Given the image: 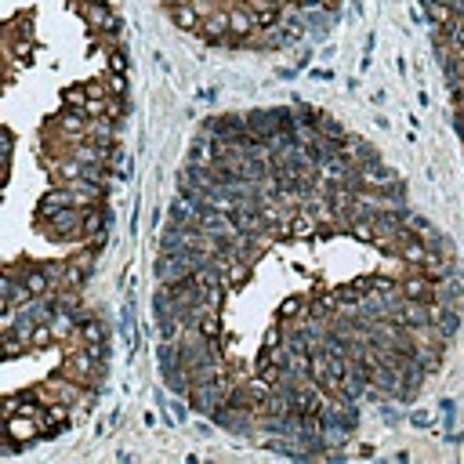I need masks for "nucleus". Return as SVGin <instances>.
Listing matches in <instances>:
<instances>
[{
	"mask_svg": "<svg viewBox=\"0 0 464 464\" xmlns=\"http://www.w3.org/2000/svg\"><path fill=\"white\" fill-rule=\"evenodd\" d=\"M403 294H406V298H414V301H435V279H428L424 272H406Z\"/></svg>",
	"mask_w": 464,
	"mask_h": 464,
	"instance_id": "nucleus-10",
	"label": "nucleus"
},
{
	"mask_svg": "<svg viewBox=\"0 0 464 464\" xmlns=\"http://www.w3.org/2000/svg\"><path fill=\"white\" fill-rule=\"evenodd\" d=\"M87 102H91V95H87V87H66L62 91V106L66 109H87Z\"/></svg>",
	"mask_w": 464,
	"mask_h": 464,
	"instance_id": "nucleus-18",
	"label": "nucleus"
},
{
	"mask_svg": "<svg viewBox=\"0 0 464 464\" xmlns=\"http://www.w3.org/2000/svg\"><path fill=\"white\" fill-rule=\"evenodd\" d=\"M316 236H319L316 214H312V211H294V218H290V240L308 243V240H316Z\"/></svg>",
	"mask_w": 464,
	"mask_h": 464,
	"instance_id": "nucleus-12",
	"label": "nucleus"
},
{
	"mask_svg": "<svg viewBox=\"0 0 464 464\" xmlns=\"http://www.w3.org/2000/svg\"><path fill=\"white\" fill-rule=\"evenodd\" d=\"M450 4H454V11H457V15H464V0H450Z\"/></svg>",
	"mask_w": 464,
	"mask_h": 464,
	"instance_id": "nucleus-27",
	"label": "nucleus"
},
{
	"mask_svg": "<svg viewBox=\"0 0 464 464\" xmlns=\"http://www.w3.org/2000/svg\"><path fill=\"white\" fill-rule=\"evenodd\" d=\"M106 243H109V232H106V229H98L95 236H91V251H102Z\"/></svg>",
	"mask_w": 464,
	"mask_h": 464,
	"instance_id": "nucleus-24",
	"label": "nucleus"
},
{
	"mask_svg": "<svg viewBox=\"0 0 464 464\" xmlns=\"http://www.w3.org/2000/svg\"><path fill=\"white\" fill-rule=\"evenodd\" d=\"M171 22L178 25V30L196 33L200 22H203V11H200V4H192V0H174L171 4Z\"/></svg>",
	"mask_w": 464,
	"mask_h": 464,
	"instance_id": "nucleus-6",
	"label": "nucleus"
},
{
	"mask_svg": "<svg viewBox=\"0 0 464 464\" xmlns=\"http://www.w3.org/2000/svg\"><path fill=\"white\" fill-rule=\"evenodd\" d=\"M247 131L262 141H272L279 135V120L276 113H247Z\"/></svg>",
	"mask_w": 464,
	"mask_h": 464,
	"instance_id": "nucleus-11",
	"label": "nucleus"
},
{
	"mask_svg": "<svg viewBox=\"0 0 464 464\" xmlns=\"http://www.w3.org/2000/svg\"><path fill=\"white\" fill-rule=\"evenodd\" d=\"M229 33L232 36H243V40H247L251 33H257V22H254V15L247 8H232L229 11Z\"/></svg>",
	"mask_w": 464,
	"mask_h": 464,
	"instance_id": "nucleus-14",
	"label": "nucleus"
},
{
	"mask_svg": "<svg viewBox=\"0 0 464 464\" xmlns=\"http://www.w3.org/2000/svg\"><path fill=\"white\" fill-rule=\"evenodd\" d=\"M359 178H363V189H370V192H384L399 174L392 171V167H384L381 160H373V163H363V167H359Z\"/></svg>",
	"mask_w": 464,
	"mask_h": 464,
	"instance_id": "nucleus-4",
	"label": "nucleus"
},
{
	"mask_svg": "<svg viewBox=\"0 0 464 464\" xmlns=\"http://www.w3.org/2000/svg\"><path fill=\"white\" fill-rule=\"evenodd\" d=\"M410 421H414V424H421V428H424V424H432V414H428V410H414V417H410Z\"/></svg>",
	"mask_w": 464,
	"mask_h": 464,
	"instance_id": "nucleus-26",
	"label": "nucleus"
},
{
	"mask_svg": "<svg viewBox=\"0 0 464 464\" xmlns=\"http://www.w3.org/2000/svg\"><path fill=\"white\" fill-rule=\"evenodd\" d=\"M80 338H84V345H102L109 338V330H106L102 319H87V323L80 327Z\"/></svg>",
	"mask_w": 464,
	"mask_h": 464,
	"instance_id": "nucleus-17",
	"label": "nucleus"
},
{
	"mask_svg": "<svg viewBox=\"0 0 464 464\" xmlns=\"http://www.w3.org/2000/svg\"><path fill=\"white\" fill-rule=\"evenodd\" d=\"M47 131H58L66 141H80L91 131V116L80 113V109H69V113L55 116V120H47Z\"/></svg>",
	"mask_w": 464,
	"mask_h": 464,
	"instance_id": "nucleus-2",
	"label": "nucleus"
},
{
	"mask_svg": "<svg viewBox=\"0 0 464 464\" xmlns=\"http://www.w3.org/2000/svg\"><path fill=\"white\" fill-rule=\"evenodd\" d=\"M254 262H247V257H232L229 262V268H225V283L229 287H243V283H251V268Z\"/></svg>",
	"mask_w": 464,
	"mask_h": 464,
	"instance_id": "nucleus-15",
	"label": "nucleus"
},
{
	"mask_svg": "<svg viewBox=\"0 0 464 464\" xmlns=\"http://www.w3.org/2000/svg\"><path fill=\"white\" fill-rule=\"evenodd\" d=\"M30 40H15V44H11V55H15V58H25V55H30Z\"/></svg>",
	"mask_w": 464,
	"mask_h": 464,
	"instance_id": "nucleus-25",
	"label": "nucleus"
},
{
	"mask_svg": "<svg viewBox=\"0 0 464 464\" xmlns=\"http://www.w3.org/2000/svg\"><path fill=\"white\" fill-rule=\"evenodd\" d=\"M95 4H109V0H95Z\"/></svg>",
	"mask_w": 464,
	"mask_h": 464,
	"instance_id": "nucleus-29",
	"label": "nucleus"
},
{
	"mask_svg": "<svg viewBox=\"0 0 464 464\" xmlns=\"http://www.w3.org/2000/svg\"><path fill=\"white\" fill-rule=\"evenodd\" d=\"M283 345V327L276 323V327H268L265 330V341H262V348H279Z\"/></svg>",
	"mask_w": 464,
	"mask_h": 464,
	"instance_id": "nucleus-21",
	"label": "nucleus"
},
{
	"mask_svg": "<svg viewBox=\"0 0 464 464\" xmlns=\"http://www.w3.org/2000/svg\"><path fill=\"white\" fill-rule=\"evenodd\" d=\"M196 334H203V338H207L211 345H218V341H222V319H218V312H214V308H207V312L200 316Z\"/></svg>",
	"mask_w": 464,
	"mask_h": 464,
	"instance_id": "nucleus-16",
	"label": "nucleus"
},
{
	"mask_svg": "<svg viewBox=\"0 0 464 464\" xmlns=\"http://www.w3.org/2000/svg\"><path fill=\"white\" fill-rule=\"evenodd\" d=\"M106 62H109V69H113V73H127V58L120 55V51H113V55H109Z\"/></svg>",
	"mask_w": 464,
	"mask_h": 464,
	"instance_id": "nucleus-23",
	"label": "nucleus"
},
{
	"mask_svg": "<svg viewBox=\"0 0 464 464\" xmlns=\"http://www.w3.org/2000/svg\"><path fill=\"white\" fill-rule=\"evenodd\" d=\"M109 91L116 98H124L127 95V80H124V73H109Z\"/></svg>",
	"mask_w": 464,
	"mask_h": 464,
	"instance_id": "nucleus-22",
	"label": "nucleus"
},
{
	"mask_svg": "<svg viewBox=\"0 0 464 464\" xmlns=\"http://www.w3.org/2000/svg\"><path fill=\"white\" fill-rule=\"evenodd\" d=\"M192 4H200V0H192Z\"/></svg>",
	"mask_w": 464,
	"mask_h": 464,
	"instance_id": "nucleus-30",
	"label": "nucleus"
},
{
	"mask_svg": "<svg viewBox=\"0 0 464 464\" xmlns=\"http://www.w3.org/2000/svg\"><path fill=\"white\" fill-rule=\"evenodd\" d=\"M62 373L73 381H80L84 388L87 384H98L102 378H106V363H98V359H91V352L87 348H69L66 363H62Z\"/></svg>",
	"mask_w": 464,
	"mask_h": 464,
	"instance_id": "nucleus-1",
	"label": "nucleus"
},
{
	"mask_svg": "<svg viewBox=\"0 0 464 464\" xmlns=\"http://www.w3.org/2000/svg\"><path fill=\"white\" fill-rule=\"evenodd\" d=\"M80 15L87 19V25H91L95 33H116L120 36V25H116V15L109 11V4H87V8H80Z\"/></svg>",
	"mask_w": 464,
	"mask_h": 464,
	"instance_id": "nucleus-5",
	"label": "nucleus"
},
{
	"mask_svg": "<svg viewBox=\"0 0 464 464\" xmlns=\"http://www.w3.org/2000/svg\"><path fill=\"white\" fill-rule=\"evenodd\" d=\"M4 428H8L11 439H19L22 446H25V443H33L36 435H44L33 414H15V417H8V421H4Z\"/></svg>",
	"mask_w": 464,
	"mask_h": 464,
	"instance_id": "nucleus-8",
	"label": "nucleus"
},
{
	"mask_svg": "<svg viewBox=\"0 0 464 464\" xmlns=\"http://www.w3.org/2000/svg\"><path fill=\"white\" fill-rule=\"evenodd\" d=\"M196 33L207 44H229V11H214V15H207L200 22Z\"/></svg>",
	"mask_w": 464,
	"mask_h": 464,
	"instance_id": "nucleus-7",
	"label": "nucleus"
},
{
	"mask_svg": "<svg viewBox=\"0 0 464 464\" xmlns=\"http://www.w3.org/2000/svg\"><path fill=\"white\" fill-rule=\"evenodd\" d=\"M51 341H58L55 330H51V319H40V323L33 327V334H30V348H47Z\"/></svg>",
	"mask_w": 464,
	"mask_h": 464,
	"instance_id": "nucleus-19",
	"label": "nucleus"
},
{
	"mask_svg": "<svg viewBox=\"0 0 464 464\" xmlns=\"http://www.w3.org/2000/svg\"><path fill=\"white\" fill-rule=\"evenodd\" d=\"M185 399H189V406L196 410V414H207V417H214V410L222 406V399H218L214 384H192Z\"/></svg>",
	"mask_w": 464,
	"mask_h": 464,
	"instance_id": "nucleus-9",
	"label": "nucleus"
},
{
	"mask_svg": "<svg viewBox=\"0 0 464 464\" xmlns=\"http://www.w3.org/2000/svg\"><path fill=\"white\" fill-rule=\"evenodd\" d=\"M461 19H464V15H461Z\"/></svg>",
	"mask_w": 464,
	"mask_h": 464,
	"instance_id": "nucleus-31",
	"label": "nucleus"
},
{
	"mask_svg": "<svg viewBox=\"0 0 464 464\" xmlns=\"http://www.w3.org/2000/svg\"><path fill=\"white\" fill-rule=\"evenodd\" d=\"M272 4H276V8H290V4H294V0H272Z\"/></svg>",
	"mask_w": 464,
	"mask_h": 464,
	"instance_id": "nucleus-28",
	"label": "nucleus"
},
{
	"mask_svg": "<svg viewBox=\"0 0 464 464\" xmlns=\"http://www.w3.org/2000/svg\"><path fill=\"white\" fill-rule=\"evenodd\" d=\"M338 305H341V301H338V290L312 294V298H308V312H305V316H312V319H330Z\"/></svg>",
	"mask_w": 464,
	"mask_h": 464,
	"instance_id": "nucleus-13",
	"label": "nucleus"
},
{
	"mask_svg": "<svg viewBox=\"0 0 464 464\" xmlns=\"http://www.w3.org/2000/svg\"><path fill=\"white\" fill-rule=\"evenodd\" d=\"M11 272L22 279V287L30 290V298H47V294L55 290V279L40 268V262L36 265H11Z\"/></svg>",
	"mask_w": 464,
	"mask_h": 464,
	"instance_id": "nucleus-3",
	"label": "nucleus"
},
{
	"mask_svg": "<svg viewBox=\"0 0 464 464\" xmlns=\"http://www.w3.org/2000/svg\"><path fill=\"white\" fill-rule=\"evenodd\" d=\"M279 312H283V319H301L308 312V301L305 298H287L279 305Z\"/></svg>",
	"mask_w": 464,
	"mask_h": 464,
	"instance_id": "nucleus-20",
	"label": "nucleus"
}]
</instances>
